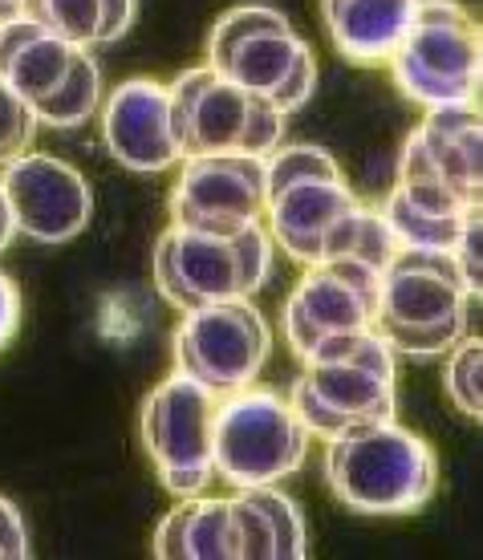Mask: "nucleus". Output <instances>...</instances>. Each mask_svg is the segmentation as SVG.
Returning <instances> with one entry per match:
<instances>
[{
  "instance_id": "8",
  "label": "nucleus",
  "mask_w": 483,
  "mask_h": 560,
  "mask_svg": "<svg viewBox=\"0 0 483 560\" xmlns=\"http://www.w3.org/2000/svg\"><path fill=\"white\" fill-rule=\"evenodd\" d=\"M167 94L184 159L212 151H244L264 159L281 147L284 114L269 98L227 82L212 66L184 70L167 85Z\"/></svg>"
},
{
  "instance_id": "9",
  "label": "nucleus",
  "mask_w": 483,
  "mask_h": 560,
  "mask_svg": "<svg viewBox=\"0 0 483 560\" xmlns=\"http://www.w3.org/2000/svg\"><path fill=\"white\" fill-rule=\"evenodd\" d=\"M407 98L435 106H463L480 94V25L459 0H419L407 42L386 61Z\"/></svg>"
},
{
  "instance_id": "7",
  "label": "nucleus",
  "mask_w": 483,
  "mask_h": 560,
  "mask_svg": "<svg viewBox=\"0 0 483 560\" xmlns=\"http://www.w3.org/2000/svg\"><path fill=\"white\" fill-rule=\"evenodd\" d=\"M264 187L272 244L297 265H321L329 228L357 203L333 154L321 147H276L264 154Z\"/></svg>"
},
{
  "instance_id": "19",
  "label": "nucleus",
  "mask_w": 483,
  "mask_h": 560,
  "mask_svg": "<svg viewBox=\"0 0 483 560\" xmlns=\"http://www.w3.org/2000/svg\"><path fill=\"white\" fill-rule=\"evenodd\" d=\"M78 54H82L78 45L49 33L37 21L21 16V21L0 25V78L13 85L28 106H37L70 73Z\"/></svg>"
},
{
  "instance_id": "2",
  "label": "nucleus",
  "mask_w": 483,
  "mask_h": 560,
  "mask_svg": "<svg viewBox=\"0 0 483 560\" xmlns=\"http://www.w3.org/2000/svg\"><path fill=\"white\" fill-rule=\"evenodd\" d=\"M471 301H480V293H471L451 253L398 248L378 277L374 329L394 353L443 358L471 334Z\"/></svg>"
},
{
  "instance_id": "5",
  "label": "nucleus",
  "mask_w": 483,
  "mask_h": 560,
  "mask_svg": "<svg viewBox=\"0 0 483 560\" xmlns=\"http://www.w3.org/2000/svg\"><path fill=\"white\" fill-rule=\"evenodd\" d=\"M309 439L288 394L252 382L215 402L212 471L232 488H269L305 467Z\"/></svg>"
},
{
  "instance_id": "26",
  "label": "nucleus",
  "mask_w": 483,
  "mask_h": 560,
  "mask_svg": "<svg viewBox=\"0 0 483 560\" xmlns=\"http://www.w3.org/2000/svg\"><path fill=\"white\" fill-rule=\"evenodd\" d=\"M16 228H13V215H9V203H4V191H0V253L13 244Z\"/></svg>"
},
{
  "instance_id": "23",
  "label": "nucleus",
  "mask_w": 483,
  "mask_h": 560,
  "mask_svg": "<svg viewBox=\"0 0 483 560\" xmlns=\"http://www.w3.org/2000/svg\"><path fill=\"white\" fill-rule=\"evenodd\" d=\"M33 135H37V114H33V106L0 78V167L9 159H16L21 151H28Z\"/></svg>"
},
{
  "instance_id": "27",
  "label": "nucleus",
  "mask_w": 483,
  "mask_h": 560,
  "mask_svg": "<svg viewBox=\"0 0 483 560\" xmlns=\"http://www.w3.org/2000/svg\"><path fill=\"white\" fill-rule=\"evenodd\" d=\"M28 13V0H0V25H9V21H21Z\"/></svg>"
},
{
  "instance_id": "12",
  "label": "nucleus",
  "mask_w": 483,
  "mask_h": 560,
  "mask_svg": "<svg viewBox=\"0 0 483 560\" xmlns=\"http://www.w3.org/2000/svg\"><path fill=\"white\" fill-rule=\"evenodd\" d=\"M0 191H4L16 236H28L37 244H66L82 236L94 211V196L82 171L42 151H21L16 159H9L0 167Z\"/></svg>"
},
{
  "instance_id": "22",
  "label": "nucleus",
  "mask_w": 483,
  "mask_h": 560,
  "mask_svg": "<svg viewBox=\"0 0 483 560\" xmlns=\"http://www.w3.org/2000/svg\"><path fill=\"white\" fill-rule=\"evenodd\" d=\"M483 341L480 334L459 337L447 358V398L463 419H483Z\"/></svg>"
},
{
  "instance_id": "6",
  "label": "nucleus",
  "mask_w": 483,
  "mask_h": 560,
  "mask_svg": "<svg viewBox=\"0 0 483 560\" xmlns=\"http://www.w3.org/2000/svg\"><path fill=\"white\" fill-rule=\"evenodd\" d=\"M208 66L269 98L284 118L297 114L317 85L313 49L293 33L288 16L269 4H244L220 16L208 37Z\"/></svg>"
},
{
  "instance_id": "24",
  "label": "nucleus",
  "mask_w": 483,
  "mask_h": 560,
  "mask_svg": "<svg viewBox=\"0 0 483 560\" xmlns=\"http://www.w3.org/2000/svg\"><path fill=\"white\" fill-rule=\"evenodd\" d=\"M21 557H28V536H25V524H21V512L9 500H0V560H21Z\"/></svg>"
},
{
  "instance_id": "1",
  "label": "nucleus",
  "mask_w": 483,
  "mask_h": 560,
  "mask_svg": "<svg viewBox=\"0 0 483 560\" xmlns=\"http://www.w3.org/2000/svg\"><path fill=\"white\" fill-rule=\"evenodd\" d=\"M301 362L288 402L309 434L333 439L362 422L394 419V350L374 325L317 341Z\"/></svg>"
},
{
  "instance_id": "18",
  "label": "nucleus",
  "mask_w": 483,
  "mask_h": 560,
  "mask_svg": "<svg viewBox=\"0 0 483 560\" xmlns=\"http://www.w3.org/2000/svg\"><path fill=\"white\" fill-rule=\"evenodd\" d=\"M227 508H232L236 557L301 560L309 552L301 508L284 491H276V483H269V488H236Z\"/></svg>"
},
{
  "instance_id": "13",
  "label": "nucleus",
  "mask_w": 483,
  "mask_h": 560,
  "mask_svg": "<svg viewBox=\"0 0 483 560\" xmlns=\"http://www.w3.org/2000/svg\"><path fill=\"white\" fill-rule=\"evenodd\" d=\"M378 268L362 260H321L309 265L293 296L284 301V341L288 350L305 353L338 334H354L374 325V301H378Z\"/></svg>"
},
{
  "instance_id": "25",
  "label": "nucleus",
  "mask_w": 483,
  "mask_h": 560,
  "mask_svg": "<svg viewBox=\"0 0 483 560\" xmlns=\"http://www.w3.org/2000/svg\"><path fill=\"white\" fill-rule=\"evenodd\" d=\"M16 329H21V293L13 280L0 272V350L13 341Z\"/></svg>"
},
{
  "instance_id": "21",
  "label": "nucleus",
  "mask_w": 483,
  "mask_h": 560,
  "mask_svg": "<svg viewBox=\"0 0 483 560\" xmlns=\"http://www.w3.org/2000/svg\"><path fill=\"white\" fill-rule=\"evenodd\" d=\"M98 94H102L98 61L90 57V49H82V54L73 57L70 73L33 106L37 127H57V130L82 127L85 118H94V110H98Z\"/></svg>"
},
{
  "instance_id": "10",
  "label": "nucleus",
  "mask_w": 483,
  "mask_h": 560,
  "mask_svg": "<svg viewBox=\"0 0 483 560\" xmlns=\"http://www.w3.org/2000/svg\"><path fill=\"white\" fill-rule=\"evenodd\" d=\"M272 353V329L248 296L187 308L175 329V370L215 394L252 386Z\"/></svg>"
},
{
  "instance_id": "15",
  "label": "nucleus",
  "mask_w": 483,
  "mask_h": 560,
  "mask_svg": "<svg viewBox=\"0 0 483 560\" xmlns=\"http://www.w3.org/2000/svg\"><path fill=\"white\" fill-rule=\"evenodd\" d=\"M102 135L114 159L139 175H158L184 159L170 122V94L155 78H130L114 90L102 110Z\"/></svg>"
},
{
  "instance_id": "11",
  "label": "nucleus",
  "mask_w": 483,
  "mask_h": 560,
  "mask_svg": "<svg viewBox=\"0 0 483 560\" xmlns=\"http://www.w3.org/2000/svg\"><path fill=\"white\" fill-rule=\"evenodd\" d=\"M220 394L187 374H170L142 402V443L155 459L158 479L175 495H199L212 471V415Z\"/></svg>"
},
{
  "instance_id": "3",
  "label": "nucleus",
  "mask_w": 483,
  "mask_h": 560,
  "mask_svg": "<svg viewBox=\"0 0 483 560\" xmlns=\"http://www.w3.org/2000/svg\"><path fill=\"white\" fill-rule=\"evenodd\" d=\"M326 479L362 516H407L435 495V451L394 419H374L326 439Z\"/></svg>"
},
{
  "instance_id": "17",
  "label": "nucleus",
  "mask_w": 483,
  "mask_h": 560,
  "mask_svg": "<svg viewBox=\"0 0 483 560\" xmlns=\"http://www.w3.org/2000/svg\"><path fill=\"white\" fill-rule=\"evenodd\" d=\"M321 16L345 61L386 66L407 42L419 0H321Z\"/></svg>"
},
{
  "instance_id": "20",
  "label": "nucleus",
  "mask_w": 483,
  "mask_h": 560,
  "mask_svg": "<svg viewBox=\"0 0 483 560\" xmlns=\"http://www.w3.org/2000/svg\"><path fill=\"white\" fill-rule=\"evenodd\" d=\"M155 557H236V533H232V508H227V500H191V504L167 512V520L158 524L155 533Z\"/></svg>"
},
{
  "instance_id": "16",
  "label": "nucleus",
  "mask_w": 483,
  "mask_h": 560,
  "mask_svg": "<svg viewBox=\"0 0 483 560\" xmlns=\"http://www.w3.org/2000/svg\"><path fill=\"white\" fill-rule=\"evenodd\" d=\"M402 175H431L451 191L480 199V110L475 102L463 106H435L414 130L402 163Z\"/></svg>"
},
{
  "instance_id": "14",
  "label": "nucleus",
  "mask_w": 483,
  "mask_h": 560,
  "mask_svg": "<svg viewBox=\"0 0 483 560\" xmlns=\"http://www.w3.org/2000/svg\"><path fill=\"white\" fill-rule=\"evenodd\" d=\"M264 159L244 151L187 154L170 191V220L208 232H236L264 215Z\"/></svg>"
},
{
  "instance_id": "4",
  "label": "nucleus",
  "mask_w": 483,
  "mask_h": 560,
  "mask_svg": "<svg viewBox=\"0 0 483 560\" xmlns=\"http://www.w3.org/2000/svg\"><path fill=\"white\" fill-rule=\"evenodd\" d=\"M276 244L269 228L252 224L236 232L170 224L155 248V284L175 308H199L212 301L260 293L272 277Z\"/></svg>"
}]
</instances>
